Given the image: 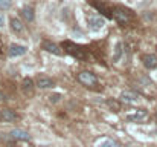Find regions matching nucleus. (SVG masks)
<instances>
[{
  "label": "nucleus",
  "mask_w": 157,
  "mask_h": 147,
  "mask_svg": "<svg viewBox=\"0 0 157 147\" xmlns=\"http://www.w3.org/2000/svg\"><path fill=\"white\" fill-rule=\"evenodd\" d=\"M63 48H66L67 54L73 55L78 60H86V57H87V54H86L84 49L81 48V46H78V45H75V43H72V42H63Z\"/></svg>",
  "instance_id": "nucleus-1"
},
{
  "label": "nucleus",
  "mask_w": 157,
  "mask_h": 147,
  "mask_svg": "<svg viewBox=\"0 0 157 147\" xmlns=\"http://www.w3.org/2000/svg\"><path fill=\"white\" fill-rule=\"evenodd\" d=\"M78 80H79V83H82V84L87 86V88H95L96 83H98L96 75L92 74L90 71H82V72H79V74H78Z\"/></svg>",
  "instance_id": "nucleus-2"
},
{
  "label": "nucleus",
  "mask_w": 157,
  "mask_h": 147,
  "mask_svg": "<svg viewBox=\"0 0 157 147\" xmlns=\"http://www.w3.org/2000/svg\"><path fill=\"white\" fill-rule=\"evenodd\" d=\"M147 118H148V112L147 110H140V109H136V110H133V112H130L127 115V120L133 121V123H140V121H144Z\"/></svg>",
  "instance_id": "nucleus-3"
},
{
  "label": "nucleus",
  "mask_w": 157,
  "mask_h": 147,
  "mask_svg": "<svg viewBox=\"0 0 157 147\" xmlns=\"http://www.w3.org/2000/svg\"><path fill=\"white\" fill-rule=\"evenodd\" d=\"M113 15H114V18L119 22V23H128L130 22V12L127 11V9H124V8H114L113 9Z\"/></svg>",
  "instance_id": "nucleus-4"
},
{
  "label": "nucleus",
  "mask_w": 157,
  "mask_h": 147,
  "mask_svg": "<svg viewBox=\"0 0 157 147\" xmlns=\"http://www.w3.org/2000/svg\"><path fill=\"white\" fill-rule=\"evenodd\" d=\"M142 63L148 69H157V55H154V54H144L142 55Z\"/></svg>",
  "instance_id": "nucleus-5"
},
{
  "label": "nucleus",
  "mask_w": 157,
  "mask_h": 147,
  "mask_svg": "<svg viewBox=\"0 0 157 147\" xmlns=\"http://www.w3.org/2000/svg\"><path fill=\"white\" fill-rule=\"evenodd\" d=\"M89 26L92 31H99L104 26V18L99 15H92V17H89Z\"/></svg>",
  "instance_id": "nucleus-6"
},
{
  "label": "nucleus",
  "mask_w": 157,
  "mask_h": 147,
  "mask_svg": "<svg viewBox=\"0 0 157 147\" xmlns=\"http://www.w3.org/2000/svg\"><path fill=\"white\" fill-rule=\"evenodd\" d=\"M0 120H3L6 123H12L17 120V113L11 109H0Z\"/></svg>",
  "instance_id": "nucleus-7"
},
{
  "label": "nucleus",
  "mask_w": 157,
  "mask_h": 147,
  "mask_svg": "<svg viewBox=\"0 0 157 147\" xmlns=\"http://www.w3.org/2000/svg\"><path fill=\"white\" fill-rule=\"evenodd\" d=\"M9 135H11V138L18 140V141H29V140H31V135H29L28 132L21 130V129H14V130H11Z\"/></svg>",
  "instance_id": "nucleus-8"
},
{
  "label": "nucleus",
  "mask_w": 157,
  "mask_h": 147,
  "mask_svg": "<svg viewBox=\"0 0 157 147\" xmlns=\"http://www.w3.org/2000/svg\"><path fill=\"white\" fill-rule=\"evenodd\" d=\"M139 98L140 97H139L134 91H124V92L121 94V100H122L124 103H137Z\"/></svg>",
  "instance_id": "nucleus-9"
},
{
  "label": "nucleus",
  "mask_w": 157,
  "mask_h": 147,
  "mask_svg": "<svg viewBox=\"0 0 157 147\" xmlns=\"http://www.w3.org/2000/svg\"><path fill=\"white\" fill-rule=\"evenodd\" d=\"M37 86L40 88V89H51L55 86V81H53L52 78H49V77H38L37 78Z\"/></svg>",
  "instance_id": "nucleus-10"
},
{
  "label": "nucleus",
  "mask_w": 157,
  "mask_h": 147,
  "mask_svg": "<svg viewBox=\"0 0 157 147\" xmlns=\"http://www.w3.org/2000/svg\"><path fill=\"white\" fill-rule=\"evenodd\" d=\"M41 46L44 51H48V52H51L53 55H61V49L58 48V45H55L53 42H49V40H44L43 43H41Z\"/></svg>",
  "instance_id": "nucleus-11"
},
{
  "label": "nucleus",
  "mask_w": 157,
  "mask_h": 147,
  "mask_svg": "<svg viewBox=\"0 0 157 147\" xmlns=\"http://www.w3.org/2000/svg\"><path fill=\"white\" fill-rule=\"evenodd\" d=\"M8 54H9V57H21L26 54V48L21 45H11Z\"/></svg>",
  "instance_id": "nucleus-12"
},
{
  "label": "nucleus",
  "mask_w": 157,
  "mask_h": 147,
  "mask_svg": "<svg viewBox=\"0 0 157 147\" xmlns=\"http://www.w3.org/2000/svg\"><path fill=\"white\" fill-rule=\"evenodd\" d=\"M21 91L26 94V95H34V81L31 78H25L21 81Z\"/></svg>",
  "instance_id": "nucleus-13"
},
{
  "label": "nucleus",
  "mask_w": 157,
  "mask_h": 147,
  "mask_svg": "<svg viewBox=\"0 0 157 147\" xmlns=\"http://www.w3.org/2000/svg\"><path fill=\"white\" fill-rule=\"evenodd\" d=\"M21 15H23V18L26 20V22H32L34 20V8L32 6H25L23 9H21Z\"/></svg>",
  "instance_id": "nucleus-14"
},
{
  "label": "nucleus",
  "mask_w": 157,
  "mask_h": 147,
  "mask_svg": "<svg viewBox=\"0 0 157 147\" xmlns=\"http://www.w3.org/2000/svg\"><path fill=\"white\" fill-rule=\"evenodd\" d=\"M11 29L14 31V32H17V34H20V32H23V25H21V22L18 20V18H11Z\"/></svg>",
  "instance_id": "nucleus-15"
},
{
  "label": "nucleus",
  "mask_w": 157,
  "mask_h": 147,
  "mask_svg": "<svg viewBox=\"0 0 157 147\" xmlns=\"http://www.w3.org/2000/svg\"><path fill=\"white\" fill-rule=\"evenodd\" d=\"M121 55H122V43H117V45H116V52H114L113 60H114V61H117V60L121 58Z\"/></svg>",
  "instance_id": "nucleus-16"
},
{
  "label": "nucleus",
  "mask_w": 157,
  "mask_h": 147,
  "mask_svg": "<svg viewBox=\"0 0 157 147\" xmlns=\"http://www.w3.org/2000/svg\"><path fill=\"white\" fill-rule=\"evenodd\" d=\"M11 8V0H0V9H9Z\"/></svg>",
  "instance_id": "nucleus-17"
},
{
  "label": "nucleus",
  "mask_w": 157,
  "mask_h": 147,
  "mask_svg": "<svg viewBox=\"0 0 157 147\" xmlns=\"http://www.w3.org/2000/svg\"><path fill=\"white\" fill-rule=\"evenodd\" d=\"M107 104H108V106H110V107H111V109H113V110H119V109H121V106H119V104H117V103H114V101H113V100H110V101H108V103H107Z\"/></svg>",
  "instance_id": "nucleus-18"
},
{
  "label": "nucleus",
  "mask_w": 157,
  "mask_h": 147,
  "mask_svg": "<svg viewBox=\"0 0 157 147\" xmlns=\"http://www.w3.org/2000/svg\"><path fill=\"white\" fill-rule=\"evenodd\" d=\"M99 147H114V143H113V141H110V140H107V141H104Z\"/></svg>",
  "instance_id": "nucleus-19"
},
{
  "label": "nucleus",
  "mask_w": 157,
  "mask_h": 147,
  "mask_svg": "<svg viewBox=\"0 0 157 147\" xmlns=\"http://www.w3.org/2000/svg\"><path fill=\"white\" fill-rule=\"evenodd\" d=\"M59 98H61V95H52V97H51V101H52V103H56V101H59Z\"/></svg>",
  "instance_id": "nucleus-20"
},
{
  "label": "nucleus",
  "mask_w": 157,
  "mask_h": 147,
  "mask_svg": "<svg viewBox=\"0 0 157 147\" xmlns=\"http://www.w3.org/2000/svg\"><path fill=\"white\" fill-rule=\"evenodd\" d=\"M0 101H6V95H5L2 91H0Z\"/></svg>",
  "instance_id": "nucleus-21"
},
{
  "label": "nucleus",
  "mask_w": 157,
  "mask_h": 147,
  "mask_svg": "<svg viewBox=\"0 0 157 147\" xmlns=\"http://www.w3.org/2000/svg\"><path fill=\"white\" fill-rule=\"evenodd\" d=\"M3 25H5V17H3V15L0 14V28H2Z\"/></svg>",
  "instance_id": "nucleus-22"
}]
</instances>
